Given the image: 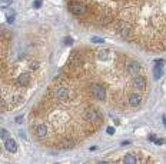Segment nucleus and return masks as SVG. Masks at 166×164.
Returning a JSON list of instances; mask_svg holds the SVG:
<instances>
[{
    "mask_svg": "<svg viewBox=\"0 0 166 164\" xmlns=\"http://www.w3.org/2000/svg\"><path fill=\"white\" fill-rule=\"evenodd\" d=\"M69 10L70 13H73L75 16H82L85 11H86V7H85V4L80 3V2H73V3L69 4Z\"/></svg>",
    "mask_w": 166,
    "mask_h": 164,
    "instance_id": "f257e3e1",
    "label": "nucleus"
},
{
    "mask_svg": "<svg viewBox=\"0 0 166 164\" xmlns=\"http://www.w3.org/2000/svg\"><path fill=\"white\" fill-rule=\"evenodd\" d=\"M40 6H42V0H36V2H34V3H33V7H40Z\"/></svg>",
    "mask_w": 166,
    "mask_h": 164,
    "instance_id": "dca6fc26",
    "label": "nucleus"
},
{
    "mask_svg": "<svg viewBox=\"0 0 166 164\" xmlns=\"http://www.w3.org/2000/svg\"><path fill=\"white\" fill-rule=\"evenodd\" d=\"M123 161L126 164H136L137 163V158H136V156L135 154H126V157L123 158Z\"/></svg>",
    "mask_w": 166,
    "mask_h": 164,
    "instance_id": "9b49d317",
    "label": "nucleus"
},
{
    "mask_svg": "<svg viewBox=\"0 0 166 164\" xmlns=\"http://www.w3.org/2000/svg\"><path fill=\"white\" fill-rule=\"evenodd\" d=\"M85 120L89 121V123H98L100 120V116L96 110H92V109H86L85 110Z\"/></svg>",
    "mask_w": 166,
    "mask_h": 164,
    "instance_id": "7ed1b4c3",
    "label": "nucleus"
},
{
    "mask_svg": "<svg viewBox=\"0 0 166 164\" xmlns=\"http://www.w3.org/2000/svg\"><path fill=\"white\" fill-rule=\"evenodd\" d=\"M129 144H130V141H123L122 143V146H129Z\"/></svg>",
    "mask_w": 166,
    "mask_h": 164,
    "instance_id": "b1692460",
    "label": "nucleus"
},
{
    "mask_svg": "<svg viewBox=\"0 0 166 164\" xmlns=\"http://www.w3.org/2000/svg\"><path fill=\"white\" fill-rule=\"evenodd\" d=\"M92 41H93V43H103V39H100V37H92Z\"/></svg>",
    "mask_w": 166,
    "mask_h": 164,
    "instance_id": "2eb2a0df",
    "label": "nucleus"
},
{
    "mask_svg": "<svg viewBox=\"0 0 166 164\" xmlns=\"http://www.w3.org/2000/svg\"><path fill=\"white\" fill-rule=\"evenodd\" d=\"M17 84L22 86V87H26L30 84V76L29 74H22V76L17 77Z\"/></svg>",
    "mask_w": 166,
    "mask_h": 164,
    "instance_id": "423d86ee",
    "label": "nucleus"
},
{
    "mask_svg": "<svg viewBox=\"0 0 166 164\" xmlns=\"http://www.w3.org/2000/svg\"><path fill=\"white\" fill-rule=\"evenodd\" d=\"M90 94L93 96V98H96V100H103V98L106 97V90H105V87H102L99 84H94V86H92Z\"/></svg>",
    "mask_w": 166,
    "mask_h": 164,
    "instance_id": "f03ea898",
    "label": "nucleus"
},
{
    "mask_svg": "<svg viewBox=\"0 0 166 164\" xmlns=\"http://www.w3.org/2000/svg\"><path fill=\"white\" fill-rule=\"evenodd\" d=\"M162 120H163V124H165V127H166V114L162 117Z\"/></svg>",
    "mask_w": 166,
    "mask_h": 164,
    "instance_id": "5701e85b",
    "label": "nucleus"
},
{
    "mask_svg": "<svg viewBox=\"0 0 166 164\" xmlns=\"http://www.w3.org/2000/svg\"><path fill=\"white\" fill-rule=\"evenodd\" d=\"M30 69H34V70H36V69H37V64H36V63H33V64L30 66Z\"/></svg>",
    "mask_w": 166,
    "mask_h": 164,
    "instance_id": "4be33fe9",
    "label": "nucleus"
},
{
    "mask_svg": "<svg viewBox=\"0 0 166 164\" xmlns=\"http://www.w3.org/2000/svg\"><path fill=\"white\" fill-rule=\"evenodd\" d=\"M4 147H6V150L10 151V153H16V151H17V144H16V141L13 139L4 140Z\"/></svg>",
    "mask_w": 166,
    "mask_h": 164,
    "instance_id": "39448f33",
    "label": "nucleus"
},
{
    "mask_svg": "<svg viewBox=\"0 0 166 164\" xmlns=\"http://www.w3.org/2000/svg\"><path fill=\"white\" fill-rule=\"evenodd\" d=\"M149 140H152V141H156V136H155V134H150V137H149Z\"/></svg>",
    "mask_w": 166,
    "mask_h": 164,
    "instance_id": "412c9836",
    "label": "nucleus"
},
{
    "mask_svg": "<svg viewBox=\"0 0 166 164\" xmlns=\"http://www.w3.org/2000/svg\"><path fill=\"white\" fill-rule=\"evenodd\" d=\"M133 86L137 88H140V90H143L145 87H146V80H145L142 76H136L133 80Z\"/></svg>",
    "mask_w": 166,
    "mask_h": 164,
    "instance_id": "0eeeda50",
    "label": "nucleus"
},
{
    "mask_svg": "<svg viewBox=\"0 0 166 164\" xmlns=\"http://www.w3.org/2000/svg\"><path fill=\"white\" fill-rule=\"evenodd\" d=\"M155 143H156V144H163V143H166V141H165L163 139H156Z\"/></svg>",
    "mask_w": 166,
    "mask_h": 164,
    "instance_id": "a211bd4d",
    "label": "nucleus"
},
{
    "mask_svg": "<svg viewBox=\"0 0 166 164\" xmlns=\"http://www.w3.org/2000/svg\"><path fill=\"white\" fill-rule=\"evenodd\" d=\"M106 131H108V134H115V128H113V127H108V128H106Z\"/></svg>",
    "mask_w": 166,
    "mask_h": 164,
    "instance_id": "f3484780",
    "label": "nucleus"
},
{
    "mask_svg": "<svg viewBox=\"0 0 166 164\" xmlns=\"http://www.w3.org/2000/svg\"><path fill=\"white\" fill-rule=\"evenodd\" d=\"M139 70H140V66L137 64V63H130V64L127 66V71H129L130 76H137Z\"/></svg>",
    "mask_w": 166,
    "mask_h": 164,
    "instance_id": "1a4fd4ad",
    "label": "nucleus"
},
{
    "mask_svg": "<svg viewBox=\"0 0 166 164\" xmlns=\"http://www.w3.org/2000/svg\"><path fill=\"white\" fill-rule=\"evenodd\" d=\"M65 44H66V46H72V44H73V39H72V37H66V39H65Z\"/></svg>",
    "mask_w": 166,
    "mask_h": 164,
    "instance_id": "ddd939ff",
    "label": "nucleus"
},
{
    "mask_svg": "<svg viewBox=\"0 0 166 164\" xmlns=\"http://www.w3.org/2000/svg\"><path fill=\"white\" fill-rule=\"evenodd\" d=\"M7 22H9V23H13V22H15V16H10V14H9Z\"/></svg>",
    "mask_w": 166,
    "mask_h": 164,
    "instance_id": "6ab92c4d",
    "label": "nucleus"
},
{
    "mask_svg": "<svg viewBox=\"0 0 166 164\" xmlns=\"http://www.w3.org/2000/svg\"><path fill=\"white\" fill-rule=\"evenodd\" d=\"M36 134L39 139H44L47 136V127L44 126V124H39L36 127Z\"/></svg>",
    "mask_w": 166,
    "mask_h": 164,
    "instance_id": "6e6552de",
    "label": "nucleus"
},
{
    "mask_svg": "<svg viewBox=\"0 0 166 164\" xmlns=\"http://www.w3.org/2000/svg\"><path fill=\"white\" fill-rule=\"evenodd\" d=\"M22 121H23V117H22V116L16 117V123H17V124H20V123H22Z\"/></svg>",
    "mask_w": 166,
    "mask_h": 164,
    "instance_id": "aec40b11",
    "label": "nucleus"
},
{
    "mask_svg": "<svg viewBox=\"0 0 166 164\" xmlns=\"http://www.w3.org/2000/svg\"><path fill=\"white\" fill-rule=\"evenodd\" d=\"M11 0H2V7H6V6H10Z\"/></svg>",
    "mask_w": 166,
    "mask_h": 164,
    "instance_id": "4468645a",
    "label": "nucleus"
},
{
    "mask_svg": "<svg viewBox=\"0 0 166 164\" xmlns=\"http://www.w3.org/2000/svg\"><path fill=\"white\" fill-rule=\"evenodd\" d=\"M0 137H2V140H7V139H9V133H7V130L2 128V134H0Z\"/></svg>",
    "mask_w": 166,
    "mask_h": 164,
    "instance_id": "f8f14e48",
    "label": "nucleus"
},
{
    "mask_svg": "<svg viewBox=\"0 0 166 164\" xmlns=\"http://www.w3.org/2000/svg\"><path fill=\"white\" fill-rule=\"evenodd\" d=\"M156 66L155 69H153V76H155V79H160V77L163 76V63H165V60H155Z\"/></svg>",
    "mask_w": 166,
    "mask_h": 164,
    "instance_id": "20e7f679",
    "label": "nucleus"
},
{
    "mask_svg": "<svg viewBox=\"0 0 166 164\" xmlns=\"http://www.w3.org/2000/svg\"><path fill=\"white\" fill-rule=\"evenodd\" d=\"M129 104L132 107H137L139 104H140V96L139 94H132L129 97Z\"/></svg>",
    "mask_w": 166,
    "mask_h": 164,
    "instance_id": "9d476101",
    "label": "nucleus"
}]
</instances>
